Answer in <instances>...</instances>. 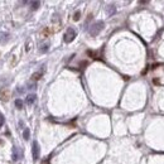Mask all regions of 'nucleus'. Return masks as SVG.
<instances>
[{
    "mask_svg": "<svg viewBox=\"0 0 164 164\" xmlns=\"http://www.w3.org/2000/svg\"><path fill=\"white\" fill-rule=\"evenodd\" d=\"M43 72H44V68H42L39 72H35V73H33L32 78L34 80V81H38V80H40V77L43 76Z\"/></svg>",
    "mask_w": 164,
    "mask_h": 164,
    "instance_id": "0eeeda50",
    "label": "nucleus"
},
{
    "mask_svg": "<svg viewBox=\"0 0 164 164\" xmlns=\"http://www.w3.org/2000/svg\"><path fill=\"white\" fill-rule=\"evenodd\" d=\"M32 153H33V159H34V160H38V159H39V153H40V150H39V145H38L37 141H33Z\"/></svg>",
    "mask_w": 164,
    "mask_h": 164,
    "instance_id": "7ed1b4c3",
    "label": "nucleus"
},
{
    "mask_svg": "<svg viewBox=\"0 0 164 164\" xmlns=\"http://www.w3.org/2000/svg\"><path fill=\"white\" fill-rule=\"evenodd\" d=\"M25 49H27V52H28V51H29V49H31V44H29V43H28V44H27V48H25Z\"/></svg>",
    "mask_w": 164,
    "mask_h": 164,
    "instance_id": "2eb2a0df",
    "label": "nucleus"
},
{
    "mask_svg": "<svg viewBox=\"0 0 164 164\" xmlns=\"http://www.w3.org/2000/svg\"><path fill=\"white\" fill-rule=\"evenodd\" d=\"M23 138L25 139V140H28L29 138H31V131L28 128H24V131H23Z\"/></svg>",
    "mask_w": 164,
    "mask_h": 164,
    "instance_id": "1a4fd4ad",
    "label": "nucleus"
},
{
    "mask_svg": "<svg viewBox=\"0 0 164 164\" xmlns=\"http://www.w3.org/2000/svg\"><path fill=\"white\" fill-rule=\"evenodd\" d=\"M10 39V34L6 32H0V44H4L6 43L8 40Z\"/></svg>",
    "mask_w": 164,
    "mask_h": 164,
    "instance_id": "20e7f679",
    "label": "nucleus"
},
{
    "mask_svg": "<svg viewBox=\"0 0 164 164\" xmlns=\"http://www.w3.org/2000/svg\"><path fill=\"white\" fill-rule=\"evenodd\" d=\"M4 121H5V120H4V116H3V115L0 114V128H1V126L4 125Z\"/></svg>",
    "mask_w": 164,
    "mask_h": 164,
    "instance_id": "ddd939ff",
    "label": "nucleus"
},
{
    "mask_svg": "<svg viewBox=\"0 0 164 164\" xmlns=\"http://www.w3.org/2000/svg\"><path fill=\"white\" fill-rule=\"evenodd\" d=\"M48 47H49L48 44H43V46H42V48H40V52H42V53L47 52V51H48Z\"/></svg>",
    "mask_w": 164,
    "mask_h": 164,
    "instance_id": "f8f14e48",
    "label": "nucleus"
},
{
    "mask_svg": "<svg viewBox=\"0 0 164 164\" xmlns=\"http://www.w3.org/2000/svg\"><path fill=\"white\" fill-rule=\"evenodd\" d=\"M19 159H20V157H19V148L18 146H14L13 148V160L17 162Z\"/></svg>",
    "mask_w": 164,
    "mask_h": 164,
    "instance_id": "39448f33",
    "label": "nucleus"
},
{
    "mask_svg": "<svg viewBox=\"0 0 164 164\" xmlns=\"http://www.w3.org/2000/svg\"><path fill=\"white\" fill-rule=\"evenodd\" d=\"M154 83H155V85H159V83H160V81H159V80H157V78H155V80H154Z\"/></svg>",
    "mask_w": 164,
    "mask_h": 164,
    "instance_id": "4468645a",
    "label": "nucleus"
},
{
    "mask_svg": "<svg viewBox=\"0 0 164 164\" xmlns=\"http://www.w3.org/2000/svg\"><path fill=\"white\" fill-rule=\"evenodd\" d=\"M80 18H81V11H76L73 15V20L77 22V20H80Z\"/></svg>",
    "mask_w": 164,
    "mask_h": 164,
    "instance_id": "9b49d317",
    "label": "nucleus"
},
{
    "mask_svg": "<svg viewBox=\"0 0 164 164\" xmlns=\"http://www.w3.org/2000/svg\"><path fill=\"white\" fill-rule=\"evenodd\" d=\"M14 103H15V106H17V109H23V105H24V102L20 100V98H17L15 101H14Z\"/></svg>",
    "mask_w": 164,
    "mask_h": 164,
    "instance_id": "6e6552de",
    "label": "nucleus"
},
{
    "mask_svg": "<svg viewBox=\"0 0 164 164\" xmlns=\"http://www.w3.org/2000/svg\"><path fill=\"white\" fill-rule=\"evenodd\" d=\"M103 25H105V24H103V22H101V20H100V22H96L95 24H92V27H91L90 31H88V32H90V35L96 37L98 33L103 29Z\"/></svg>",
    "mask_w": 164,
    "mask_h": 164,
    "instance_id": "f257e3e1",
    "label": "nucleus"
},
{
    "mask_svg": "<svg viewBox=\"0 0 164 164\" xmlns=\"http://www.w3.org/2000/svg\"><path fill=\"white\" fill-rule=\"evenodd\" d=\"M35 100H37V96L35 95H28L27 96V98H25V103L27 105H33L34 102H35Z\"/></svg>",
    "mask_w": 164,
    "mask_h": 164,
    "instance_id": "423d86ee",
    "label": "nucleus"
},
{
    "mask_svg": "<svg viewBox=\"0 0 164 164\" xmlns=\"http://www.w3.org/2000/svg\"><path fill=\"white\" fill-rule=\"evenodd\" d=\"M0 143H1V140H0Z\"/></svg>",
    "mask_w": 164,
    "mask_h": 164,
    "instance_id": "dca6fc26",
    "label": "nucleus"
},
{
    "mask_svg": "<svg viewBox=\"0 0 164 164\" xmlns=\"http://www.w3.org/2000/svg\"><path fill=\"white\" fill-rule=\"evenodd\" d=\"M31 5H32V6H31V9H32V10H37V9L39 8L40 3H39V1H32V3H31Z\"/></svg>",
    "mask_w": 164,
    "mask_h": 164,
    "instance_id": "9d476101",
    "label": "nucleus"
},
{
    "mask_svg": "<svg viewBox=\"0 0 164 164\" xmlns=\"http://www.w3.org/2000/svg\"><path fill=\"white\" fill-rule=\"evenodd\" d=\"M74 38H76V31H74L73 28H68L67 32L65 33V37H63L65 42L66 43H71Z\"/></svg>",
    "mask_w": 164,
    "mask_h": 164,
    "instance_id": "f03ea898",
    "label": "nucleus"
}]
</instances>
